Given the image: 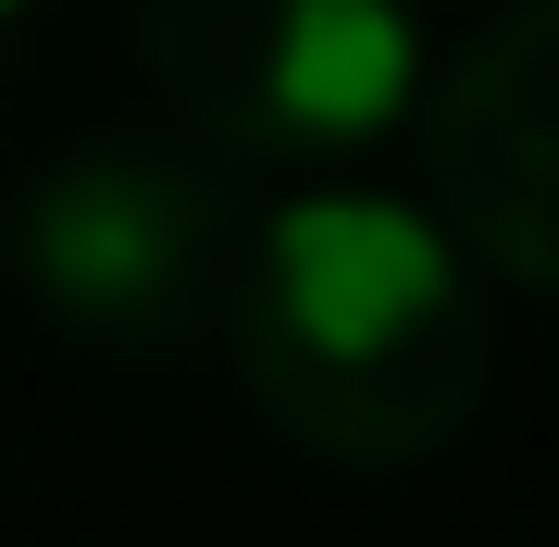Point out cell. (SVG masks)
<instances>
[{"label":"cell","instance_id":"obj_3","mask_svg":"<svg viewBox=\"0 0 559 547\" xmlns=\"http://www.w3.org/2000/svg\"><path fill=\"white\" fill-rule=\"evenodd\" d=\"M150 87L224 163H360L423 112L411 0H138Z\"/></svg>","mask_w":559,"mask_h":547},{"label":"cell","instance_id":"obj_1","mask_svg":"<svg viewBox=\"0 0 559 547\" xmlns=\"http://www.w3.org/2000/svg\"><path fill=\"white\" fill-rule=\"evenodd\" d=\"M224 348L261 424L336 473H399L473 424L498 324H485V262L460 224H423L385 187H299L249 212Z\"/></svg>","mask_w":559,"mask_h":547},{"label":"cell","instance_id":"obj_4","mask_svg":"<svg viewBox=\"0 0 559 547\" xmlns=\"http://www.w3.org/2000/svg\"><path fill=\"white\" fill-rule=\"evenodd\" d=\"M423 187L498 286L559 299V0H510L436 62Z\"/></svg>","mask_w":559,"mask_h":547},{"label":"cell","instance_id":"obj_2","mask_svg":"<svg viewBox=\"0 0 559 547\" xmlns=\"http://www.w3.org/2000/svg\"><path fill=\"white\" fill-rule=\"evenodd\" d=\"M237 163L212 138H75L0 212V274L75 348H200L237 299Z\"/></svg>","mask_w":559,"mask_h":547},{"label":"cell","instance_id":"obj_5","mask_svg":"<svg viewBox=\"0 0 559 547\" xmlns=\"http://www.w3.org/2000/svg\"><path fill=\"white\" fill-rule=\"evenodd\" d=\"M0 13H25V0H0Z\"/></svg>","mask_w":559,"mask_h":547}]
</instances>
